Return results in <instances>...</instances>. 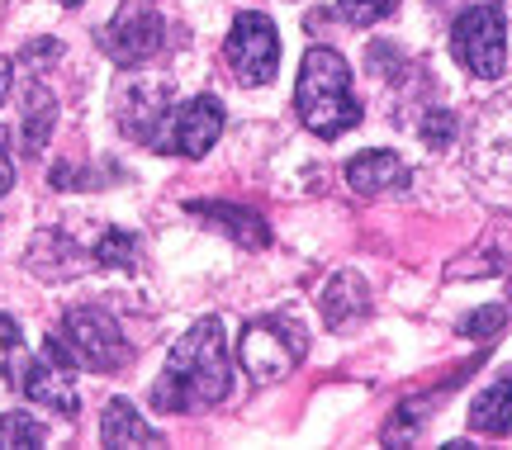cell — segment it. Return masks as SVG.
Listing matches in <instances>:
<instances>
[{
	"instance_id": "6da1fadb",
	"label": "cell",
	"mask_w": 512,
	"mask_h": 450,
	"mask_svg": "<svg viewBox=\"0 0 512 450\" xmlns=\"http://www.w3.org/2000/svg\"><path fill=\"white\" fill-rule=\"evenodd\" d=\"M233 389V360H228V332L223 318L204 313L200 323L171 346L166 370L152 389V403L162 413H195V408H214Z\"/></svg>"
},
{
	"instance_id": "7a4b0ae2",
	"label": "cell",
	"mask_w": 512,
	"mask_h": 450,
	"mask_svg": "<svg viewBox=\"0 0 512 450\" xmlns=\"http://www.w3.org/2000/svg\"><path fill=\"white\" fill-rule=\"evenodd\" d=\"M294 109H299V124L309 128L313 138H342V133L361 124V100L351 90V67L337 48L313 43L304 53Z\"/></svg>"
},
{
	"instance_id": "3957f363",
	"label": "cell",
	"mask_w": 512,
	"mask_h": 450,
	"mask_svg": "<svg viewBox=\"0 0 512 450\" xmlns=\"http://www.w3.org/2000/svg\"><path fill=\"white\" fill-rule=\"evenodd\" d=\"M304 346H309L304 327L294 323V318H285V313H271V318H261V323H247L238 360L252 384H280V379L294 375Z\"/></svg>"
},
{
	"instance_id": "277c9868",
	"label": "cell",
	"mask_w": 512,
	"mask_h": 450,
	"mask_svg": "<svg viewBox=\"0 0 512 450\" xmlns=\"http://www.w3.org/2000/svg\"><path fill=\"white\" fill-rule=\"evenodd\" d=\"M451 53L475 81H498L508 67V19L503 5H470L451 24Z\"/></svg>"
},
{
	"instance_id": "5b68a950",
	"label": "cell",
	"mask_w": 512,
	"mask_h": 450,
	"mask_svg": "<svg viewBox=\"0 0 512 450\" xmlns=\"http://www.w3.org/2000/svg\"><path fill=\"white\" fill-rule=\"evenodd\" d=\"M62 337H67L72 360L81 370H91V375H114V370H124L128 360H133L124 332H119V323H114L105 308H67Z\"/></svg>"
},
{
	"instance_id": "8992f818",
	"label": "cell",
	"mask_w": 512,
	"mask_h": 450,
	"mask_svg": "<svg viewBox=\"0 0 512 450\" xmlns=\"http://www.w3.org/2000/svg\"><path fill=\"white\" fill-rule=\"evenodd\" d=\"M223 133V105L214 95H195V100H185V105L166 109L157 133L147 138L152 152H181V157H204L209 147L219 143Z\"/></svg>"
},
{
	"instance_id": "52a82bcc",
	"label": "cell",
	"mask_w": 512,
	"mask_h": 450,
	"mask_svg": "<svg viewBox=\"0 0 512 450\" xmlns=\"http://www.w3.org/2000/svg\"><path fill=\"white\" fill-rule=\"evenodd\" d=\"M162 38H166L162 10L152 0H124L110 24L100 29V53L110 57L114 67H138V62H147L162 48Z\"/></svg>"
},
{
	"instance_id": "ba28073f",
	"label": "cell",
	"mask_w": 512,
	"mask_h": 450,
	"mask_svg": "<svg viewBox=\"0 0 512 450\" xmlns=\"http://www.w3.org/2000/svg\"><path fill=\"white\" fill-rule=\"evenodd\" d=\"M228 62H233L242 86H266L280 72V34H275L271 19L242 10L228 29Z\"/></svg>"
},
{
	"instance_id": "9c48e42d",
	"label": "cell",
	"mask_w": 512,
	"mask_h": 450,
	"mask_svg": "<svg viewBox=\"0 0 512 450\" xmlns=\"http://www.w3.org/2000/svg\"><path fill=\"white\" fill-rule=\"evenodd\" d=\"M72 351L57 342V337H43V351L34 356V365L19 379V394H29L34 403L53 408L57 417H76L81 413V398L72 389Z\"/></svg>"
},
{
	"instance_id": "30bf717a",
	"label": "cell",
	"mask_w": 512,
	"mask_h": 450,
	"mask_svg": "<svg viewBox=\"0 0 512 450\" xmlns=\"http://www.w3.org/2000/svg\"><path fill=\"white\" fill-rule=\"evenodd\" d=\"M475 176L494 190H512V95H503L494 109H484L475 133Z\"/></svg>"
},
{
	"instance_id": "8fae6325",
	"label": "cell",
	"mask_w": 512,
	"mask_h": 450,
	"mask_svg": "<svg viewBox=\"0 0 512 450\" xmlns=\"http://www.w3.org/2000/svg\"><path fill=\"white\" fill-rule=\"evenodd\" d=\"M347 185L356 195H384V190H408L413 185V171L399 162V152H356L347 162Z\"/></svg>"
},
{
	"instance_id": "7c38bea8",
	"label": "cell",
	"mask_w": 512,
	"mask_h": 450,
	"mask_svg": "<svg viewBox=\"0 0 512 450\" xmlns=\"http://www.w3.org/2000/svg\"><path fill=\"white\" fill-rule=\"evenodd\" d=\"M366 308H370V294H366V280H361V275H351V270L332 275L328 289H323V318H328L332 332L356 327L366 318Z\"/></svg>"
},
{
	"instance_id": "4fadbf2b",
	"label": "cell",
	"mask_w": 512,
	"mask_h": 450,
	"mask_svg": "<svg viewBox=\"0 0 512 450\" xmlns=\"http://www.w3.org/2000/svg\"><path fill=\"white\" fill-rule=\"evenodd\" d=\"M100 441L110 450H138V446H162V436L147 432V422L128 398H110V408L100 417Z\"/></svg>"
},
{
	"instance_id": "5bb4252c",
	"label": "cell",
	"mask_w": 512,
	"mask_h": 450,
	"mask_svg": "<svg viewBox=\"0 0 512 450\" xmlns=\"http://www.w3.org/2000/svg\"><path fill=\"white\" fill-rule=\"evenodd\" d=\"M24 261H29V270H34L38 280H53V285H57V280H72L86 256H81V247H76L72 237L43 233L34 247H29V256H24Z\"/></svg>"
},
{
	"instance_id": "9a60e30c",
	"label": "cell",
	"mask_w": 512,
	"mask_h": 450,
	"mask_svg": "<svg viewBox=\"0 0 512 450\" xmlns=\"http://www.w3.org/2000/svg\"><path fill=\"white\" fill-rule=\"evenodd\" d=\"M190 209L204 218H214V223H223L228 233L238 237L242 247H271V223L261 214H252V209H238V204H219V199H190Z\"/></svg>"
},
{
	"instance_id": "2e32d148",
	"label": "cell",
	"mask_w": 512,
	"mask_h": 450,
	"mask_svg": "<svg viewBox=\"0 0 512 450\" xmlns=\"http://www.w3.org/2000/svg\"><path fill=\"white\" fill-rule=\"evenodd\" d=\"M53 124H57V100H53V90L34 76V81L24 86V152H29V157H38V152L48 147Z\"/></svg>"
},
{
	"instance_id": "e0dca14e",
	"label": "cell",
	"mask_w": 512,
	"mask_h": 450,
	"mask_svg": "<svg viewBox=\"0 0 512 450\" xmlns=\"http://www.w3.org/2000/svg\"><path fill=\"white\" fill-rule=\"evenodd\" d=\"M470 427L479 436H508L512 432V379H498L489 389H479L470 403Z\"/></svg>"
},
{
	"instance_id": "ac0fdd59",
	"label": "cell",
	"mask_w": 512,
	"mask_h": 450,
	"mask_svg": "<svg viewBox=\"0 0 512 450\" xmlns=\"http://www.w3.org/2000/svg\"><path fill=\"white\" fill-rule=\"evenodd\" d=\"M48 441V432H43V422H38L34 413H5L0 417V450H34Z\"/></svg>"
},
{
	"instance_id": "d6986e66",
	"label": "cell",
	"mask_w": 512,
	"mask_h": 450,
	"mask_svg": "<svg viewBox=\"0 0 512 450\" xmlns=\"http://www.w3.org/2000/svg\"><path fill=\"white\" fill-rule=\"evenodd\" d=\"M95 266L138 270V237L124 233V228H110V233H100V242H95Z\"/></svg>"
},
{
	"instance_id": "ffe728a7",
	"label": "cell",
	"mask_w": 512,
	"mask_h": 450,
	"mask_svg": "<svg viewBox=\"0 0 512 450\" xmlns=\"http://www.w3.org/2000/svg\"><path fill=\"white\" fill-rule=\"evenodd\" d=\"M394 5H399V0H337V15L347 19V24H356V29H366L375 19L394 15Z\"/></svg>"
},
{
	"instance_id": "44dd1931",
	"label": "cell",
	"mask_w": 512,
	"mask_h": 450,
	"mask_svg": "<svg viewBox=\"0 0 512 450\" xmlns=\"http://www.w3.org/2000/svg\"><path fill=\"white\" fill-rule=\"evenodd\" d=\"M451 138H456V114L432 109V114L422 119V143L427 147H451Z\"/></svg>"
},
{
	"instance_id": "7402d4cb",
	"label": "cell",
	"mask_w": 512,
	"mask_h": 450,
	"mask_svg": "<svg viewBox=\"0 0 512 450\" xmlns=\"http://www.w3.org/2000/svg\"><path fill=\"white\" fill-rule=\"evenodd\" d=\"M19 346H24V337H19V323L0 313V375H5V379H15V356H19Z\"/></svg>"
},
{
	"instance_id": "603a6c76",
	"label": "cell",
	"mask_w": 512,
	"mask_h": 450,
	"mask_svg": "<svg viewBox=\"0 0 512 450\" xmlns=\"http://www.w3.org/2000/svg\"><path fill=\"white\" fill-rule=\"evenodd\" d=\"M503 323H508V308H475V318H465L460 332H465V337H489V332H498Z\"/></svg>"
},
{
	"instance_id": "cb8c5ba5",
	"label": "cell",
	"mask_w": 512,
	"mask_h": 450,
	"mask_svg": "<svg viewBox=\"0 0 512 450\" xmlns=\"http://www.w3.org/2000/svg\"><path fill=\"white\" fill-rule=\"evenodd\" d=\"M15 190V157H10V133L0 124V195Z\"/></svg>"
},
{
	"instance_id": "d4e9b609",
	"label": "cell",
	"mask_w": 512,
	"mask_h": 450,
	"mask_svg": "<svg viewBox=\"0 0 512 450\" xmlns=\"http://www.w3.org/2000/svg\"><path fill=\"white\" fill-rule=\"evenodd\" d=\"M57 57H62V43H57V38H38V43L24 48V62H29V67H34V62H57Z\"/></svg>"
},
{
	"instance_id": "484cf974",
	"label": "cell",
	"mask_w": 512,
	"mask_h": 450,
	"mask_svg": "<svg viewBox=\"0 0 512 450\" xmlns=\"http://www.w3.org/2000/svg\"><path fill=\"white\" fill-rule=\"evenodd\" d=\"M10 86H15V62H10V57H0V105L10 100Z\"/></svg>"
},
{
	"instance_id": "4316f807",
	"label": "cell",
	"mask_w": 512,
	"mask_h": 450,
	"mask_svg": "<svg viewBox=\"0 0 512 450\" xmlns=\"http://www.w3.org/2000/svg\"><path fill=\"white\" fill-rule=\"evenodd\" d=\"M57 5H67V10H76V5H81V0H57Z\"/></svg>"
}]
</instances>
